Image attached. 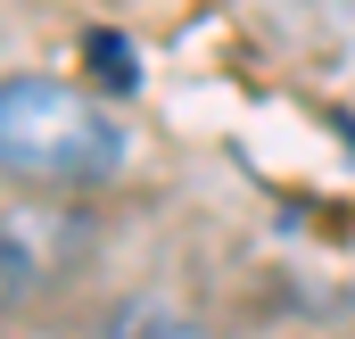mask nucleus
Segmentation results:
<instances>
[{
    "mask_svg": "<svg viewBox=\"0 0 355 339\" xmlns=\"http://www.w3.org/2000/svg\"><path fill=\"white\" fill-rule=\"evenodd\" d=\"M0 158H8V174H25V182L83 190V182H107V174L124 166V124L99 99L67 91V83L8 75L0 83Z\"/></svg>",
    "mask_w": 355,
    "mask_h": 339,
    "instance_id": "1",
    "label": "nucleus"
},
{
    "mask_svg": "<svg viewBox=\"0 0 355 339\" xmlns=\"http://www.w3.org/2000/svg\"><path fill=\"white\" fill-rule=\"evenodd\" d=\"M99 339H207V323L174 298H124V306H107Z\"/></svg>",
    "mask_w": 355,
    "mask_h": 339,
    "instance_id": "2",
    "label": "nucleus"
},
{
    "mask_svg": "<svg viewBox=\"0 0 355 339\" xmlns=\"http://www.w3.org/2000/svg\"><path fill=\"white\" fill-rule=\"evenodd\" d=\"M83 50H91V67H107V83H116V91H132V83H141V75H132V50H124V33H91Z\"/></svg>",
    "mask_w": 355,
    "mask_h": 339,
    "instance_id": "3",
    "label": "nucleus"
}]
</instances>
